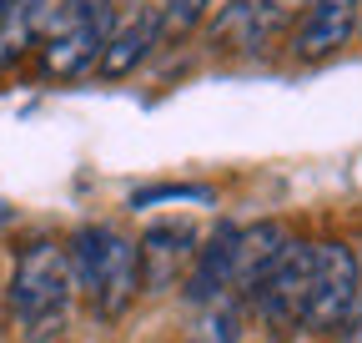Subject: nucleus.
Masks as SVG:
<instances>
[{"label": "nucleus", "mask_w": 362, "mask_h": 343, "mask_svg": "<svg viewBox=\"0 0 362 343\" xmlns=\"http://www.w3.org/2000/svg\"><path fill=\"white\" fill-rule=\"evenodd\" d=\"M66 268L76 293L86 298V308L96 313L101 323H116L136 293H141V273H136V242L121 237L106 223L76 227V237L66 242Z\"/></svg>", "instance_id": "obj_1"}, {"label": "nucleus", "mask_w": 362, "mask_h": 343, "mask_svg": "<svg viewBox=\"0 0 362 343\" xmlns=\"http://www.w3.org/2000/svg\"><path fill=\"white\" fill-rule=\"evenodd\" d=\"M71 298H76V283L66 268V247L30 242L11 273V313H16L25 343H51L71 318Z\"/></svg>", "instance_id": "obj_2"}, {"label": "nucleus", "mask_w": 362, "mask_h": 343, "mask_svg": "<svg viewBox=\"0 0 362 343\" xmlns=\"http://www.w3.org/2000/svg\"><path fill=\"white\" fill-rule=\"evenodd\" d=\"M111 26H116V0H56L51 21H45V46H40L45 71L81 76L86 66H96Z\"/></svg>", "instance_id": "obj_3"}, {"label": "nucleus", "mask_w": 362, "mask_h": 343, "mask_svg": "<svg viewBox=\"0 0 362 343\" xmlns=\"http://www.w3.org/2000/svg\"><path fill=\"white\" fill-rule=\"evenodd\" d=\"M362 303V263L347 242H312V288H307V313L302 328L312 333H337Z\"/></svg>", "instance_id": "obj_4"}, {"label": "nucleus", "mask_w": 362, "mask_h": 343, "mask_svg": "<svg viewBox=\"0 0 362 343\" xmlns=\"http://www.w3.org/2000/svg\"><path fill=\"white\" fill-rule=\"evenodd\" d=\"M307 288H312V242L292 237V247L277 257V268L252 293V308L262 313L272 333H292L302 328V313H307Z\"/></svg>", "instance_id": "obj_5"}, {"label": "nucleus", "mask_w": 362, "mask_h": 343, "mask_svg": "<svg viewBox=\"0 0 362 343\" xmlns=\"http://www.w3.org/2000/svg\"><path fill=\"white\" fill-rule=\"evenodd\" d=\"M197 257V227L192 223H156L136 242V273L146 293H166Z\"/></svg>", "instance_id": "obj_6"}, {"label": "nucleus", "mask_w": 362, "mask_h": 343, "mask_svg": "<svg viewBox=\"0 0 362 343\" xmlns=\"http://www.w3.org/2000/svg\"><path fill=\"white\" fill-rule=\"evenodd\" d=\"M292 247V232L287 223H252V227H237L232 237V298H242V303H252V293L262 288V278L277 268V257Z\"/></svg>", "instance_id": "obj_7"}, {"label": "nucleus", "mask_w": 362, "mask_h": 343, "mask_svg": "<svg viewBox=\"0 0 362 343\" xmlns=\"http://www.w3.org/2000/svg\"><path fill=\"white\" fill-rule=\"evenodd\" d=\"M156 40H161V11H156V6H141V11H136L126 26H111L106 46H101V56H96V71H101L106 81L131 76L136 66H141V61L151 56Z\"/></svg>", "instance_id": "obj_8"}, {"label": "nucleus", "mask_w": 362, "mask_h": 343, "mask_svg": "<svg viewBox=\"0 0 362 343\" xmlns=\"http://www.w3.org/2000/svg\"><path fill=\"white\" fill-rule=\"evenodd\" d=\"M357 11H362V0H312L307 16H302V30H297V56L322 61V56L342 51L352 40Z\"/></svg>", "instance_id": "obj_9"}, {"label": "nucleus", "mask_w": 362, "mask_h": 343, "mask_svg": "<svg viewBox=\"0 0 362 343\" xmlns=\"http://www.w3.org/2000/svg\"><path fill=\"white\" fill-rule=\"evenodd\" d=\"M232 237H237V227L221 223V227L197 247L192 268H187V303H192V308L211 303V298H221L226 288H232Z\"/></svg>", "instance_id": "obj_10"}, {"label": "nucleus", "mask_w": 362, "mask_h": 343, "mask_svg": "<svg viewBox=\"0 0 362 343\" xmlns=\"http://www.w3.org/2000/svg\"><path fill=\"white\" fill-rule=\"evenodd\" d=\"M56 0H11L0 11V71L16 66L35 40L45 35V21H51Z\"/></svg>", "instance_id": "obj_11"}, {"label": "nucleus", "mask_w": 362, "mask_h": 343, "mask_svg": "<svg viewBox=\"0 0 362 343\" xmlns=\"http://www.w3.org/2000/svg\"><path fill=\"white\" fill-rule=\"evenodd\" d=\"M242 338V298L221 293L211 303L197 308V328H192V343H237Z\"/></svg>", "instance_id": "obj_12"}, {"label": "nucleus", "mask_w": 362, "mask_h": 343, "mask_svg": "<svg viewBox=\"0 0 362 343\" xmlns=\"http://www.w3.org/2000/svg\"><path fill=\"white\" fill-rule=\"evenodd\" d=\"M307 6H312V0H257V6H252V30H247V40L257 46V40L297 26V16H307Z\"/></svg>", "instance_id": "obj_13"}, {"label": "nucleus", "mask_w": 362, "mask_h": 343, "mask_svg": "<svg viewBox=\"0 0 362 343\" xmlns=\"http://www.w3.org/2000/svg\"><path fill=\"white\" fill-rule=\"evenodd\" d=\"M211 6L216 0H166V6H156L161 11V35H187Z\"/></svg>", "instance_id": "obj_14"}, {"label": "nucleus", "mask_w": 362, "mask_h": 343, "mask_svg": "<svg viewBox=\"0 0 362 343\" xmlns=\"http://www.w3.org/2000/svg\"><path fill=\"white\" fill-rule=\"evenodd\" d=\"M206 187H151V192H136L131 207H151V202H206Z\"/></svg>", "instance_id": "obj_15"}, {"label": "nucleus", "mask_w": 362, "mask_h": 343, "mask_svg": "<svg viewBox=\"0 0 362 343\" xmlns=\"http://www.w3.org/2000/svg\"><path fill=\"white\" fill-rule=\"evenodd\" d=\"M337 343H362V303H357V313L337 328Z\"/></svg>", "instance_id": "obj_16"}, {"label": "nucleus", "mask_w": 362, "mask_h": 343, "mask_svg": "<svg viewBox=\"0 0 362 343\" xmlns=\"http://www.w3.org/2000/svg\"><path fill=\"white\" fill-rule=\"evenodd\" d=\"M187 343H192V338H187Z\"/></svg>", "instance_id": "obj_17"}]
</instances>
